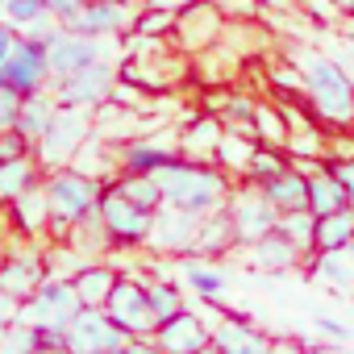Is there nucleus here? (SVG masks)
Returning <instances> with one entry per match:
<instances>
[{"instance_id": "f257e3e1", "label": "nucleus", "mask_w": 354, "mask_h": 354, "mask_svg": "<svg viewBox=\"0 0 354 354\" xmlns=\"http://www.w3.org/2000/svg\"><path fill=\"white\" fill-rule=\"evenodd\" d=\"M154 184L162 188V205H175V209L196 213V217H209V213L225 209V201L234 192L230 175L217 162H192L184 154L167 158L154 171Z\"/></svg>"}, {"instance_id": "f03ea898", "label": "nucleus", "mask_w": 354, "mask_h": 354, "mask_svg": "<svg viewBox=\"0 0 354 354\" xmlns=\"http://www.w3.org/2000/svg\"><path fill=\"white\" fill-rule=\"evenodd\" d=\"M296 67L304 71V104L321 125L346 129L354 125V84L350 75L333 63L325 46H308L296 55Z\"/></svg>"}, {"instance_id": "7ed1b4c3", "label": "nucleus", "mask_w": 354, "mask_h": 354, "mask_svg": "<svg viewBox=\"0 0 354 354\" xmlns=\"http://www.w3.org/2000/svg\"><path fill=\"white\" fill-rule=\"evenodd\" d=\"M42 192H46V205H50V230H55V238H67L84 217L96 213L104 180L84 175L75 167H59V171L42 175Z\"/></svg>"}, {"instance_id": "20e7f679", "label": "nucleus", "mask_w": 354, "mask_h": 354, "mask_svg": "<svg viewBox=\"0 0 354 354\" xmlns=\"http://www.w3.org/2000/svg\"><path fill=\"white\" fill-rule=\"evenodd\" d=\"M92 109H71V104H59L46 133L34 142V158L42 171H59V167H71L75 154L88 146L92 138Z\"/></svg>"}, {"instance_id": "39448f33", "label": "nucleus", "mask_w": 354, "mask_h": 354, "mask_svg": "<svg viewBox=\"0 0 354 354\" xmlns=\"http://www.w3.org/2000/svg\"><path fill=\"white\" fill-rule=\"evenodd\" d=\"M96 213H100V225H104V234H109L113 250H133V246H146V242H150L154 213L138 209V205H133V201L113 184V180L104 184Z\"/></svg>"}, {"instance_id": "423d86ee", "label": "nucleus", "mask_w": 354, "mask_h": 354, "mask_svg": "<svg viewBox=\"0 0 354 354\" xmlns=\"http://www.w3.org/2000/svg\"><path fill=\"white\" fill-rule=\"evenodd\" d=\"M80 308H84V300H80L75 283L46 275L42 288L30 300H21V321L34 325V329H42V333H67V325H71V317Z\"/></svg>"}, {"instance_id": "0eeeda50", "label": "nucleus", "mask_w": 354, "mask_h": 354, "mask_svg": "<svg viewBox=\"0 0 354 354\" xmlns=\"http://www.w3.org/2000/svg\"><path fill=\"white\" fill-rule=\"evenodd\" d=\"M225 26L230 21L221 17V9L213 5V0H188V5L175 9L171 42L180 46V50H188V55H201V50H209V46L221 42Z\"/></svg>"}, {"instance_id": "6e6552de", "label": "nucleus", "mask_w": 354, "mask_h": 354, "mask_svg": "<svg viewBox=\"0 0 354 354\" xmlns=\"http://www.w3.org/2000/svg\"><path fill=\"white\" fill-rule=\"evenodd\" d=\"M121 38H92V34H71V30H59L50 42H46V63H50V84L55 80H67L75 75L80 67L96 63V59H117L113 46Z\"/></svg>"}, {"instance_id": "1a4fd4ad", "label": "nucleus", "mask_w": 354, "mask_h": 354, "mask_svg": "<svg viewBox=\"0 0 354 354\" xmlns=\"http://www.w3.org/2000/svg\"><path fill=\"white\" fill-rule=\"evenodd\" d=\"M117 92V59H96L67 80H55V100L71 109H100Z\"/></svg>"}, {"instance_id": "9d476101", "label": "nucleus", "mask_w": 354, "mask_h": 354, "mask_svg": "<svg viewBox=\"0 0 354 354\" xmlns=\"http://www.w3.org/2000/svg\"><path fill=\"white\" fill-rule=\"evenodd\" d=\"M225 213H230V221H234L238 250H242V246H250V242H259L263 234H271V230L279 225L275 205H271V201H267L254 184L234 188V192H230V201H225Z\"/></svg>"}, {"instance_id": "9b49d317", "label": "nucleus", "mask_w": 354, "mask_h": 354, "mask_svg": "<svg viewBox=\"0 0 354 354\" xmlns=\"http://www.w3.org/2000/svg\"><path fill=\"white\" fill-rule=\"evenodd\" d=\"M0 84L21 92V96H34V92H46L50 88V63H46V42H34V38H17L13 55L0 63Z\"/></svg>"}, {"instance_id": "f8f14e48", "label": "nucleus", "mask_w": 354, "mask_h": 354, "mask_svg": "<svg viewBox=\"0 0 354 354\" xmlns=\"http://www.w3.org/2000/svg\"><path fill=\"white\" fill-rule=\"evenodd\" d=\"M104 313L129 333V337H154V313L146 300V283H138L133 275H121L104 300Z\"/></svg>"}, {"instance_id": "ddd939ff", "label": "nucleus", "mask_w": 354, "mask_h": 354, "mask_svg": "<svg viewBox=\"0 0 354 354\" xmlns=\"http://www.w3.org/2000/svg\"><path fill=\"white\" fill-rule=\"evenodd\" d=\"M67 350L71 354H96V350H109V346H125L129 342V333L104 313V308H80L75 317H71V325H67Z\"/></svg>"}, {"instance_id": "4468645a", "label": "nucleus", "mask_w": 354, "mask_h": 354, "mask_svg": "<svg viewBox=\"0 0 354 354\" xmlns=\"http://www.w3.org/2000/svg\"><path fill=\"white\" fill-rule=\"evenodd\" d=\"M133 5L129 0H84L80 13L71 17V34H92V38H125L133 26Z\"/></svg>"}, {"instance_id": "2eb2a0df", "label": "nucleus", "mask_w": 354, "mask_h": 354, "mask_svg": "<svg viewBox=\"0 0 354 354\" xmlns=\"http://www.w3.org/2000/svg\"><path fill=\"white\" fill-rule=\"evenodd\" d=\"M196 230H201V217L196 213H184V209H175V205H162L158 213H154V225H150V242L146 246H154V250H162V254H192V246H196Z\"/></svg>"}, {"instance_id": "dca6fc26", "label": "nucleus", "mask_w": 354, "mask_h": 354, "mask_svg": "<svg viewBox=\"0 0 354 354\" xmlns=\"http://www.w3.org/2000/svg\"><path fill=\"white\" fill-rule=\"evenodd\" d=\"M275 337H267L246 313H221L217 329H213V346L221 354H267Z\"/></svg>"}, {"instance_id": "f3484780", "label": "nucleus", "mask_w": 354, "mask_h": 354, "mask_svg": "<svg viewBox=\"0 0 354 354\" xmlns=\"http://www.w3.org/2000/svg\"><path fill=\"white\" fill-rule=\"evenodd\" d=\"M154 342H158L162 354H196L201 346L213 342V329H209L196 313L184 308L180 317H171V321H162V325L154 329Z\"/></svg>"}, {"instance_id": "a211bd4d", "label": "nucleus", "mask_w": 354, "mask_h": 354, "mask_svg": "<svg viewBox=\"0 0 354 354\" xmlns=\"http://www.w3.org/2000/svg\"><path fill=\"white\" fill-rule=\"evenodd\" d=\"M246 250V259H250V267H259V271H271V275H283V271H292V267H300V259H304V250L275 225L271 234H263L259 242H250V246H242Z\"/></svg>"}, {"instance_id": "6ab92c4d", "label": "nucleus", "mask_w": 354, "mask_h": 354, "mask_svg": "<svg viewBox=\"0 0 354 354\" xmlns=\"http://www.w3.org/2000/svg\"><path fill=\"white\" fill-rule=\"evenodd\" d=\"M221 133H225L221 117H213V113H188V125H184L180 138H175V146H180V154L192 158V162H213L217 146H221Z\"/></svg>"}, {"instance_id": "aec40b11", "label": "nucleus", "mask_w": 354, "mask_h": 354, "mask_svg": "<svg viewBox=\"0 0 354 354\" xmlns=\"http://www.w3.org/2000/svg\"><path fill=\"white\" fill-rule=\"evenodd\" d=\"M46 275H50L46 271V259L34 254V250H21V254L0 259V288H5L9 296H17V300H30L42 288Z\"/></svg>"}, {"instance_id": "412c9836", "label": "nucleus", "mask_w": 354, "mask_h": 354, "mask_svg": "<svg viewBox=\"0 0 354 354\" xmlns=\"http://www.w3.org/2000/svg\"><path fill=\"white\" fill-rule=\"evenodd\" d=\"M308 259H313L308 275L321 288H329L337 296H354V242L350 246H337V250H313Z\"/></svg>"}, {"instance_id": "4be33fe9", "label": "nucleus", "mask_w": 354, "mask_h": 354, "mask_svg": "<svg viewBox=\"0 0 354 354\" xmlns=\"http://www.w3.org/2000/svg\"><path fill=\"white\" fill-rule=\"evenodd\" d=\"M180 154V146L175 142H158V138H129V142H121L117 146V167L125 171V175H154L167 158H175ZM117 171V175H121Z\"/></svg>"}, {"instance_id": "5701e85b", "label": "nucleus", "mask_w": 354, "mask_h": 354, "mask_svg": "<svg viewBox=\"0 0 354 354\" xmlns=\"http://www.w3.org/2000/svg\"><path fill=\"white\" fill-rule=\"evenodd\" d=\"M234 250H238V234H234L230 213L217 209V213L201 217V230H196V246H192V254L217 263V259H225V254H234Z\"/></svg>"}, {"instance_id": "b1692460", "label": "nucleus", "mask_w": 354, "mask_h": 354, "mask_svg": "<svg viewBox=\"0 0 354 354\" xmlns=\"http://www.w3.org/2000/svg\"><path fill=\"white\" fill-rule=\"evenodd\" d=\"M259 192L275 205V213H292V209H308V175L300 167H283L279 175H271L267 184H259Z\"/></svg>"}, {"instance_id": "393cba45", "label": "nucleus", "mask_w": 354, "mask_h": 354, "mask_svg": "<svg viewBox=\"0 0 354 354\" xmlns=\"http://www.w3.org/2000/svg\"><path fill=\"white\" fill-rule=\"evenodd\" d=\"M117 279H121V271L109 267V263H100V259H84L75 267V275H71V283H75V292H80V300L88 308H104V300H109V292H113Z\"/></svg>"}, {"instance_id": "a878e982", "label": "nucleus", "mask_w": 354, "mask_h": 354, "mask_svg": "<svg viewBox=\"0 0 354 354\" xmlns=\"http://www.w3.org/2000/svg\"><path fill=\"white\" fill-rule=\"evenodd\" d=\"M42 184V167L38 158H13V162H0V205H13L21 192Z\"/></svg>"}, {"instance_id": "bb28decb", "label": "nucleus", "mask_w": 354, "mask_h": 354, "mask_svg": "<svg viewBox=\"0 0 354 354\" xmlns=\"http://www.w3.org/2000/svg\"><path fill=\"white\" fill-rule=\"evenodd\" d=\"M55 109H59L55 92H34V96H21V109H17V125H13V129H17L21 138L38 142V138L46 133V125H50Z\"/></svg>"}, {"instance_id": "cd10ccee", "label": "nucleus", "mask_w": 354, "mask_h": 354, "mask_svg": "<svg viewBox=\"0 0 354 354\" xmlns=\"http://www.w3.org/2000/svg\"><path fill=\"white\" fill-rule=\"evenodd\" d=\"M13 221H17V230L21 234H46L50 230V205H46V192H42V184L38 188H30V192H21L13 205Z\"/></svg>"}, {"instance_id": "c85d7f7f", "label": "nucleus", "mask_w": 354, "mask_h": 354, "mask_svg": "<svg viewBox=\"0 0 354 354\" xmlns=\"http://www.w3.org/2000/svg\"><path fill=\"white\" fill-rule=\"evenodd\" d=\"M350 201H346V188L333 180V171L329 167H317L313 175H308V209L317 213V217H325V213H337V209H346Z\"/></svg>"}, {"instance_id": "c756f323", "label": "nucleus", "mask_w": 354, "mask_h": 354, "mask_svg": "<svg viewBox=\"0 0 354 354\" xmlns=\"http://www.w3.org/2000/svg\"><path fill=\"white\" fill-rule=\"evenodd\" d=\"M350 242H354V205L317 217V230H313L317 250H337V246H350Z\"/></svg>"}, {"instance_id": "7c9ffc66", "label": "nucleus", "mask_w": 354, "mask_h": 354, "mask_svg": "<svg viewBox=\"0 0 354 354\" xmlns=\"http://www.w3.org/2000/svg\"><path fill=\"white\" fill-rule=\"evenodd\" d=\"M184 275H188V288L201 296V300H217L225 288H230V275L221 267H213V259H188L184 263Z\"/></svg>"}, {"instance_id": "2f4dec72", "label": "nucleus", "mask_w": 354, "mask_h": 354, "mask_svg": "<svg viewBox=\"0 0 354 354\" xmlns=\"http://www.w3.org/2000/svg\"><path fill=\"white\" fill-rule=\"evenodd\" d=\"M146 300H150V313H154V329L188 308L180 283H171V279H150V283H146Z\"/></svg>"}, {"instance_id": "473e14b6", "label": "nucleus", "mask_w": 354, "mask_h": 354, "mask_svg": "<svg viewBox=\"0 0 354 354\" xmlns=\"http://www.w3.org/2000/svg\"><path fill=\"white\" fill-rule=\"evenodd\" d=\"M254 138H246V133H234V129H225L221 133V146H217V167L225 171V175H238V180H242V175H246V162H250V154H254Z\"/></svg>"}, {"instance_id": "72a5a7b5", "label": "nucleus", "mask_w": 354, "mask_h": 354, "mask_svg": "<svg viewBox=\"0 0 354 354\" xmlns=\"http://www.w3.org/2000/svg\"><path fill=\"white\" fill-rule=\"evenodd\" d=\"M254 138H259V146L288 150V121H283L275 100H259V109H254Z\"/></svg>"}, {"instance_id": "f704fd0d", "label": "nucleus", "mask_w": 354, "mask_h": 354, "mask_svg": "<svg viewBox=\"0 0 354 354\" xmlns=\"http://www.w3.org/2000/svg\"><path fill=\"white\" fill-rule=\"evenodd\" d=\"M113 184L138 205V209H146V213H158L162 209V188L154 184V175H113Z\"/></svg>"}, {"instance_id": "c9c22d12", "label": "nucleus", "mask_w": 354, "mask_h": 354, "mask_svg": "<svg viewBox=\"0 0 354 354\" xmlns=\"http://www.w3.org/2000/svg\"><path fill=\"white\" fill-rule=\"evenodd\" d=\"M292 158H288V150H275V146H254V154H250V162H246V175H242V184H267L271 175H279L283 167H288Z\"/></svg>"}, {"instance_id": "e433bc0d", "label": "nucleus", "mask_w": 354, "mask_h": 354, "mask_svg": "<svg viewBox=\"0 0 354 354\" xmlns=\"http://www.w3.org/2000/svg\"><path fill=\"white\" fill-rule=\"evenodd\" d=\"M171 26H175V9L146 5V9H138V13H133L129 34H138V38H171Z\"/></svg>"}, {"instance_id": "4c0bfd02", "label": "nucleus", "mask_w": 354, "mask_h": 354, "mask_svg": "<svg viewBox=\"0 0 354 354\" xmlns=\"http://www.w3.org/2000/svg\"><path fill=\"white\" fill-rule=\"evenodd\" d=\"M279 230H283V234H288L300 250H304V259L317 250V246H313V230H317V213H313V209H292V213H279Z\"/></svg>"}, {"instance_id": "58836bf2", "label": "nucleus", "mask_w": 354, "mask_h": 354, "mask_svg": "<svg viewBox=\"0 0 354 354\" xmlns=\"http://www.w3.org/2000/svg\"><path fill=\"white\" fill-rule=\"evenodd\" d=\"M42 350V333L26 321H13L9 329H0V354H38Z\"/></svg>"}, {"instance_id": "ea45409f", "label": "nucleus", "mask_w": 354, "mask_h": 354, "mask_svg": "<svg viewBox=\"0 0 354 354\" xmlns=\"http://www.w3.org/2000/svg\"><path fill=\"white\" fill-rule=\"evenodd\" d=\"M42 13H46L42 0H0V21H9V26H17V30H26V26L38 21Z\"/></svg>"}, {"instance_id": "a19ab883", "label": "nucleus", "mask_w": 354, "mask_h": 354, "mask_svg": "<svg viewBox=\"0 0 354 354\" xmlns=\"http://www.w3.org/2000/svg\"><path fill=\"white\" fill-rule=\"evenodd\" d=\"M296 13H304L317 30H337V26L346 21V17H342V9L333 5V0H300Z\"/></svg>"}, {"instance_id": "79ce46f5", "label": "nucleus", "mask_w": 354, "mask_h": 354, "mask_svg": "<svg viewBox=\"0 0 354 354\" xmlns=\"http://www.w3.org/2000/svg\"><path fill=\"white\" fill-rule=\"evenodd\" d=\"M271 84H275L279 92L304 96V71L296 67V59H292V63H275V67H271Z\"/></svg>"}, {"instance_id": "37998d69", "label": "nucleus", "mask_w": 354, "mask_h": 354, "mask_svg": "<svg viewBox=\"0 0 354 354\" xmlns=\"http://www.w3.org/2000/svg\"><path fill=\"white\" fill-rule=\"evenodd\" d=\"M34 142L21 138L17 129H0V162H13V158H30Z\"/></svg>"}, {"instance_id": "c03bdc74", "label": "nucleus", "mask_w": 354, "mask_h": 354, "mask_svg": "<svg viewBox=\"0 0 354 354\" xmlns=\"http://www.w3.org/2000/svg\"><path fill=\"white\" fill-rule=\"evenodd\" d=\"M333 34V42H329V55H333V63L350 75V84H354V34H337V30H329Z\"/></svg>"}, {"instance_id": "a18cd8bd", "label": "nucleus", "mask_w": 354, "mask_h": 354, "mask_svg": "<svg viewBox=\"0 0 354 354\" xmlns=\"http://www.w3.org/2000/svg\"><path fill=\"white\" fill-rule=\"evenodd\" d=\"M213 5L221 9L225 21H254L263 9H259V0H213Z\"/></svg>"}, {"instance_id": "49530a36", "label": "nucleus", "mask_w": 354, "mask_h": 354, "mask_svg": "<svg viewBox=\"0 0 354 354\" xmlns=\"http://www.w3.org/2000/svg\"><path fill=\"white\" fill-rule=\"evenodd\" d=\"M313 325H317V333H321L325 342H346V337H350V325H346L342 317H329V313H317V317H313Z\"/></svg>"}, {"instance_id": "de8ad7c7", "label": "nucleus", "mask_w": 354, "mask_h": 354, "mask_svg": "<svg viewBox=\"0 0 354 354\" xmlns=\"http://www.w3.org/2000/svg\"><path fill=\"white\" fill-rule=\"evenodd\" d=\"M17 109H21V92L0 84V129H13L17 125Z\"/></svg>"}, {"instance_id": "09e8293b", "label": "nucleus", "mask_w": 354, "mask_h": 354, "mask_svg": "<svg viewBox=\"0 0 354 354\" xmlns=\"http://www.w3.org/2000/svg\"><path fill=\"white\" fill-rule=\"evenodd\" d=\"M325 167L333 171V180H337V184L346 188V201L354 205V158H329Z\"/></svg>"}, {"instance_id": "8fccbe9b", "label": "nucleus", "mask_w": 354, "mask_h": 354, "mask_svg": "<svg viewBox=\"0 0 354 354\" xmlns=\"http://www.w3.org/2000/svg\"><path fill=\"white\" fill-rule=\"evenodd\" d=\"M42 5H46V13H55V17H59V26L67 30V26H71V17L80 13L84 0H42Z\"/></svg>"}, {"instance_id": "3c124183", "label": "nucleus", "mask_w": 354, "mask_h": 354, "mask_svg": "<svg viewBox=\"0 0 354 354\" xmlns=\"http://www.w3.org/2000/svg\"><path fill=\"white\" fill-rule=\"evenodd\" d=\"M13 321H21V300L0 288V329H9Z\"/></svg>"}, {"instance_id": "603ef678", "label": "nucleus", "mask_w": 354, "mask_h": 354, "mask_svg": "<svg viewBox=\"0 0 354 354\" xmlns=\"http://www.w3.org/2000/svg\"><path fill=\"white\" fill-rule=\"evenodd\" d=\"M17 38H21V30H17V26H9V21H0V63H5V59L13 55Z\"/></svg>"}, {"instance_id": "864d4df0", "label": "nucleus", "mask_w": 354, "mask_h": 354, "mask_svg": "<svg viewBox=\"0 0 354 354\" xmlns=\"http://www.w3.org/2000/svg\"><path fill=\"white\" fill-rule=\"evenodd\" d=\"M125 354H162L154 337H129L125 342Z\"/></svg>"}, {"instance_id": "5fc2aeb1", "label": "nucleus", "mask_w": 354, "mask_h": 354, "mask_svg": "<svg viewBox=\"0 0 354 354\" xmlns=\"http://www.w3.org/2000/svg\"><path fill=\"white\" fill-rule=\"evenodd\" d=\"M300 0H259V9H271V13H296Z\"/></svg>"}, {"instance_id": "6e6d98bb", "label": "nucleus", "mask_w": 354, "mask_h": 354, "mask_svg": "<svg viewBox=\"0 0 354 354\" xmlns=\"http://www.w3.org/2000/svg\"><path fill=\"white\" fill-rule=\"evenodd\" d=\"M304 354H346L342 342H321V346H304Z\"/></svg>"}, {"instance_id": "4d7b16f0", "label": "nucleus", "mask_w": 354, "mask_h": 354, "mask_svg": "<svg viewBox=\"0 0 354 354\" xmlns=\"http://www.w3.org/2000/svg\"><path fill=\"white\" fill-rule=\"evenodd\" d=\"M267 354H304V346H296V342H271Z\"/></svg>"}, {"instance_id": "13d9d810", "label": "nucleus", "mask_w": 354, "mask_h": 354, "mask_svg": "<svg viewBox=\"0 0 354 354\" xmlns=\"http://www.w3.org/2000/svg\"><path fill=\"white\" fill-rule=\"evenodd\" d=\"M333 5L342 9V17H354V0H333Z\"/></svg>"}, {"instance_id": "bf43d9fd", "label": "nucleus", "mask_w": 354, "mask_h": 354, "mask_svg": "<svg viewBox=\"0 0 354 354\" xmlns=\"http://www.w3.org/2000/svg\"><path fill=\"white\" fill-rule=\"evenodd\" d=\"M196 354H221V350H217V346H213V342H209V346H201V350H196Z\"/></svg>"}, {"instance_id": "052dcab7", "label": "nucleus", "mask_w": 354, "mask_h": 354, "mask_svg": "<svg viewBox=\"0 0 354 354\" xmlns=\"http://www.w3.org/2000/svg\"><path fill=\"white\" fill-rule=\"evenodd\" d=\"M96 354H125V346H109V350H96Z\"/></svg>"}]
</instances>
